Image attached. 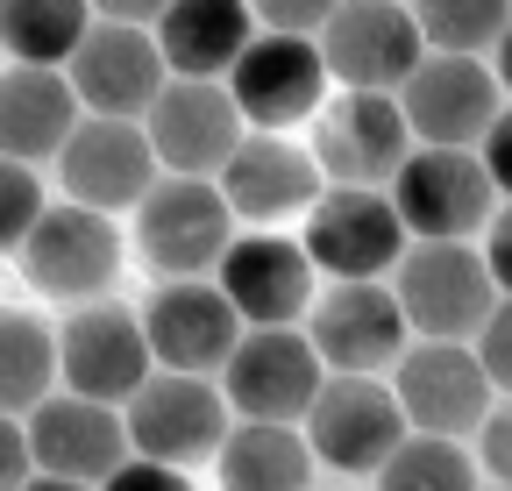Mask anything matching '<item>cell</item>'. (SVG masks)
<instances>
[{
	"instance_id": "1",
	"label": "cell",
	"mask_w": 512,
	"mask_h": 491,
	"mask_svg": "<svg viewBox=\"0 0 512 491\" xmlns=\"http://www.w3.org/2000/svg\"><path fill=\"white\" fill-rule=\"evenodd\" d=\"M392 299L420 342H477L498 314V285L477 242H413L392 271Z\"/></svg>"
},
{
	"instance_id": "2",
	"label": "cell",
	"mask_w": 512,
	"mask_h": 491,
	"mask_svg": "<svg viewBox=\"0 0 512 491\" xmlns=\"http://www.w3.org/2000/svg\"><path fill=\"white\" fill-rule=\"evenodd\" d=\"M136 242L164 285L214 278L221 257L235 250V214L214 178H157L150 200L136 207Z\"/></svg>"
},
{
	"instance_id": "3",
	"label": "cell",
	"mask_w": 512,
	"mask_h": 491,
	"mask_svg": "<svg viewBox=\"0 0 512 491\" xmlns=\"http://www.w3.org/2000/svg\"><path fill=\"white\" fill-rule=\"evenodd\" d=\"M299 242H306L313 271H328L335 285H384L406 264V250H413L392 193H356V186H328V193H320Z\"/></svg>"
},
{
	"instance_id": "4",
	"label": "cell",
	"mask_w": 512,
	"mask_h": 491,
	"mask_svg": "<svg viewBox=\"0 0 512 491\" xmlns=\"http://www.w3.org/2000/svg\"><path fill=\"white\" fill-rule=\"evenodd\" d=\"M57 378H64V392H79V399L128 406V399L157 378L143 314H128V306H114V299L72 306L64 328H57Z\"/></svg>"
},
{
	"instance_id": "5",
	"label": "cell",
	"mask_w": 512,
	"mask_h": 491,
	"mask_svg": "<svg viewBox=\"0 0 512 491\" xmlns=\"http://www.w3.org/2000/svg\"><path fill=\"white\" fill-rule=\"evenodd\" d=\"M121 420H128V449L143 463H171V470H192V463L221 456V442L235 435L228 392L214 378H178V371H157L121 406Z\"/></svg>"
},
{
	"instance_id": "6",
	"label": "cell",
	"mask_w": 512,
	"mask_h": 491,
	"mask_svg": "<svg viewBox=\"0 0 512 491\" xmlns=\"http://www.w3.org/2000/svg\"><path fill=\"white\" fill-rule=\"evenodd\" d=\"M413 129H406V107L392 93H342L320 107V129H313V164L328 186H356V193H392V178L413 157Z\"/></svg>"
},
{
	"instance_id": "7",
	"label": "cell",
	"mask_w": 512,
	"mask_h": 491,
	"mask_svg": "<svg viewBox=\"0 0 512 491\" xmlns=\"http://www.w3.org/2000/svg\"><path fill=\"white\" fill-rule=\"evenodd\" d=\"M320 385H328V363L313 356L306 328H249L221 371L228 413L264 420V427H306Z\"/></svg>"
},
{
	"instance_id": "8",
	"label": "cell",
	"mask_w": 512,
	"mask_h": 491,
	"mask_svg": "<svg viewBox=\"0 0 512 491\" xmlns=\"http://www.w3.org/2000/svg\"><path fill=\"white\" fill-rule=\"evenodd\" d=\"M299 435H306L313 463H328L342 477H377L399 456V442L413 435V427H406L399 392L384 378H328Z\"/></svg>"
},
{
	"instance_id": "9",
	"label": "cell",
	"mask_w": 512,
	"mask_h": 491,
	"mask_svg": "<svg viewBox=\"0 0 512 491\" xmlns=\"http://www.w3.org/2000/svg\"><path fill=\"white\" fill-rule=\"evenodd\" d=\"M64 79H72V93H79V107L93 121H143L164 100V86H171L164 50H157V29L114 22L100 8H93V29H86L79 57L64 65Z\"/></svg>"
},
{
	"instance_id": "10",
	"label": "cell",
	"mask_w": 512,
	"mask_h": 491,
	"mask_svg": "<svg viewBox=\"0 0 512 491\" xmlns=\"http://www.w3.org/2000/svg\"><path fill=\"white\" fill-rule=\"evenodd\" d=\"M392 392L413 435H441V442H477V427L498 406L470 342H413L392 371Z\"/></svg>"
},
{
	"instance_id": "11",
	"label": "cell",
	"mask_w": 512,
	"mask_h": 491,
	"mask_svg": "<svg viewBox=\"0 0 512 491\" xmlns=\"http://www.w3.org/2000/svg\"><path fill=\"white\" fill-rule=\"evenodd\" d=\"M392 207L413 242H470L498 214V186L477 150H413L392 178Z\"/></svg>"
},
{
	"instance_id": "12",
	"label": "cell",
	"mask_w": 512,
	"mask_h": 491,
	"mask_svg": "<svg viewBox=\"0 0 512 491\" xmlns=\"http://www.w3.org/2000/svg\"><path fill=\"white\" fill-rule=\"evenodd\" d=\"M420 22L413 8H384V0H356V8H335L328 29H320V65L328 79H342V93H406V79L420 72Z\"/></svg>"
},
{
	"instance_id": "13",
	"label": "cell",
	"mask_w": 512,
	"mask_h": 491,
	"mask_svg": "<svg viewBox=\"0 0 512 491\" xmlns=\"http://www.w3.org/2000/svg\"><path fill=\"white\" fill-rule=\"evenodd\" d=\"M164 178V164H157V150H150V136H143V121H79L72 129V143H64V157H57V186H64V200L72 207H93V214H136L143 200H150V186Z\"/></svg>"
},
{
	"instance_id": "14",
	"label": "cell",
	"mask_w": 512,
	"mask_h": 491,
	"mask_svg": "<svg viewBox=\"0 0 512 491\" xmlns=\"http://www.w3.org/2000/svg\"><path fill=\"white\" fill-rule=\"evenodd\" d=\"M306 342L328 378H384L406 356V314L392 285H328L306 314Z\"/></svg>"
},
{
	"instance_id": "15",
	"label": "cell",
	"mask_w": 512,
	"mask_h": 491,
	"mask_svg": "<svg viewBox=\"0 0 512 491\" xmlns=\"http://www.w3.org/2000/svg\"><path fill=\"white\" fill-rule=\"evenodd\" d=\"M143 136L164 164V178H221L228 157L242 150L249 121L235 107L228 86H207V79H171L164 100L143 114Z\"/></svg>"
},
{
	"instance_id": "16",
	"label": "cell",
	"mask_w": 512,
	"mask_h": 491,
	"mask_svg": "<svg viewBox=\"0 0 512 491\" xmlns=\"http://www.w3.org/2000/svg\"><path fill=\"white\" fill-rule=\"evenodd\" d=\"M399 107H406V129L420 150H477L498 129L505 93L484 57H420Z\"/></svg>"
},
{
	"instance_id": "17",
	"label": "cell",
	"mask_w": 512,
	"mask_h": 491,
	"mask_svg": "<svg viewBox=\"0 0 512 491\" xmlns=\"http://www.w3.org/2000/svg\"><path fill=\"white\" fill-rule=\"evenodd\" d=\"M143 335H150V356L157 371H178V378H221L235 342L249 335L242 314L228 306V292L214 278H185V285H157L150 306H143Z\"/></svg>"
},
{
	"instance_id": "18",
	"label": "cell",
	"mask_w": 512,
	"mask_h": 491,
	"mask_svg": "<svg viewBox=\"0 0 512 491\" xmlns=\"http://www.w3.org/2000/svg\"><path fill=\"white\" fill-rule=\"evenodd\" d=\"M114 271H121V228L93 207H72V200H57L36 221V235L22 242V278L50 299L93 306V299H107Z\"/></svg>"
},
{
	"instance_id": "19",
	"label": "cell",
	"mask_w": 512,
	"mask_h": 491,
	"mask_svg": "<svg viewBox=\"0 0 512 491\" xmlns=\"http://www.w3.org/2000/svg\"><path fill=\"white\" fill-rule=\"evenodd\" d=\"M214 285L228 292V306L242 314V328H299L313 314V257H306V242L292 235H271V228H256V235H235V250L221 257Z\"/></svg>"
},
{
	"instance_id": "20",
	"label": "cell",
	"mask_w": 512,
	"mask_h": 491,
	"mask_svg": "<svg viewBox=\"0 0 512 491\" xmlns=\"http://www.w3.org/2000/svg\"><path fill=\"white\" fill-rule=\"evenodd\" d=\"M228 93H235L242 121H249V129H264V136L320 114V107H328V65H320V43L256 29V43L242 50V65L228 72Z\"/></svg>"
},
{
	"instance_id": "21",
	"label": "cell",
	"mask_w": 512,
	"mask_h": 491,
	"mask_svg": "<svg viewBox=\"0 0 512 491\" xmlns=\"http://www.w3.org/2000/svg\"><path fill=\"white\" fill-rule=\"evenodd\" d=\"M29 456H36V477H64V484H107L128 456V420L121 406H100V399H79V392H57L43 399L29 420Z\"/></svg>"
},
{
	"instance_id": "22",
	"label": "cell",
	"mask_w": 512,
	"mask_h": 491,
	"mask_svg": "<svg viewBox=\"0 0 512 491\" xmlns=\"http://www.w3.org/2000/svg\"><path fill=\"white\" fill-rule=\"evenodd\" d=\"M214 186H221L235 221H285V214H313V200L328 193V178H320L313 150H299L292 136L249 129Z\"/></svg>"
},
{
	"instance_id": "23",
	"label": "cell",
	"mask_w": 512,
	"mask_h": 491,
	"mask_svg": "<svg viewBox=\"0 0 512 491\" xmlns=\"http://www.w3.org/2000/svg\"><path fill=\"white\" fill-rule=\"evenodd\" d=\"M249 43H256V8H242V0H171L157 15V50L171 79L228 86Z\"/></svg>"
},
{
	"instance_id": "24",
	"label": "cell",
	"mask_w": 512,
	"mask_h": 491,
	"mask_svg": "<svg viewBox=\"0 0 512 491\" xmlns=\"http://www.w3.org/2000/svg\"><path fill=\"white\" fill-rule=\"evenodd\" d=\"M86 121L79 93L64 72H0V157L8 164H43V157H64V143H72V129Z\"/></svg>"
},
{
	"instance_id": "25",
	"label": "cell",
	"mask_w": 512,
	"mask_h": 491,
	"mask_svg": "<svg viewBox=\"0 0 512 491\" xmlns=\"http://www.w3.org/2000/svg\"><path fill=\"white\" fill-rule=\"evenodd\" d=\"M214 463H221V491H313L320 470L299 427H264V420H235Z\"/></svg>"
},
{
	"instance_id": "26",
	"label": "cell",
	"mask_w": 512,
	"mask_h": 491,
	"mask_svg": "<svg viewBox=\"0 0 512 491\" xmlns=\"http://www.w3.org/2000/svg\"><path fill=\"white\" fill-rule=\"evenodd\" d=\"M57 399V328L29 306H0V413L22 420Z\"/></svg>"
},
{
	"instance_id": "27",
	"label": "cell",
	"mask_w": 512,
	"mask_h": 491,
	"mask_svg": "<svg viewBox=\"0 0 512 491\" xmlns=\"http://www.w3.org/2000/svg\"><path fill=\"white\" fill-rule=\"evenodd\" d=\"M86 29H93V8H79V0H8L0 8V50L29 72H64Z\"/></svg>"
},
{
	"instance_id": "28",
	"label": "cell",
	"mask_w": 512,
	"mask_h": 491,
	"mask_svg": "<svg viewBox=\"0 0 512 491\" xmlns=\"http://www.w3.org/2000/svg\"><path fill=\"white\" fill-rule=\"evenodd\" d=\"M413 22L427 57H484L491 65V50L512 29V8L505 0H427V8H413Z\"/></svg>"
},
{
	"instance_id": "29",
	"label": "cell",
	"mask_w": 512,
	"mask_h": 491,
	"mask_svg": "<svg viewBox=\"0 0 512 491\" xmlns=\"http://www.w3.org/2000/svg\"><path fill=\"white\" fill-rule=\"evenodd\" d=\"M377 491H484L477 449L441 442V435H406L399 456L377 470Z\"/></svg>"
},
{
	"instance_id": "30",
	"label": "cell",
	"mask_w": 512,
	"mask_h": 491,
	"mask_svg": "<svg viewBox=\"0 0 512 491\" xmlns=\"http://www.w3.org/2000/svg\"><path fill=\"white\" fill-rule=\"evenodd\" d=\"M43 214H50L43 178H36L29 164H8V157H0V250H15V257H22V242L36 235Z\"/></svg>"
},
{
	"instance_id": "31",
	"label": "cell",
	"mask_w": 512,
	"mask_h": 491,
	"mask_svg": "<svg viewBox=\"0 0 512 491\" xmlns=\"http://www.w3.org/2000/svg\"><path fill=\"white\" fill-rule=\"evenodd\" d=\"M470 349H477V363H484L491 392H498V399H512V299H498V314L484 321V335H477Z\"/></svg>"
},
{
	"instance_id": "32",
	"label": "cell",
	"mask_w": 512,
	"mask_h": 491,
	"mask_svg": "<svg viewBox=\"0 0 512 491\" xmlns=\"http://www.w3.org/2000/svg\"><path fill=\"white\" fill-rule=\"evenodd\" d=\"M328 0H264L256 8V29H271V36H306V43H320V29H328Z\"/></svg>"
},
{
	"instance_id": "33",
	"label": "cell",
	"mask_w": 512,
	"mask_h": 491,
	"mask_svg": "<svg viewBox=\"0 0 512 491\" xmlns=\"http://www.w3.org/2000/svg\"><path fill=\"white\" fill-rule=\"evenodd\" d=\"M477 470L484 484H512V399H498L491 420L477 427Z\"/></svg>"
},
{
	"instance_id": "34",
	"label": "cell",
	"mask_w": 512,
	"mask_h": 491,
	"mask_svg": "<svg viewBox=\"0 0 512 491\" xmlns=\"http://www.w3.org/2000/svg\"><path fill=\"white\" fill-rule=\"evenodd\" d=\"M100 491H192V477H185V470H171V463H143V456H128Z\"/></svg>"
},
{
	"instance_id": "35",
	"label": "cell",
	"mask_w": 512,
	"mask_h": 491,
	"mask_svg": "<svg viewBox=\"0 0 512 491\" xmlns=\"http://www.w3.org/2000/svg\"><path fill=\"white\" fill-rule=\"evenodd\" d=\"M36 477V456H29V427L0 413V491H22Z\"/></svg>"
},
{
	"instance_id": "36",
	"label": "cell",
	"mask_w": 512,
	"mask_h": 491,
	"mask_svg": "<svg viewBox=\"0 0 512 491\" xmlns=\"http://www.w3.org/2000/svg\"><path fill=\"white\" fill-rule=\"evenodd\" d=\"M484 264H491L498 299H512V207H498L491 228H484Z\"/></svg>"
},
{
	"instance_id": "37",
	"label": "cell",
	"mask_w": 512,
	"mask_h": 491,
	"mask_svg": "<svg viewBox=\"0 0 512 491\" xmlns=\"http://www.w3.org/2000/svg\"><path fill=\"white\" fill-rule=\"evenodd\" d=\"M477 157H484V171H491V186L505 193V207H512V107L498 114V129L477 143Z\"/></svg>"
},
{
	"instance_id": "38",
	"label": "cell",
	"mask_w": 512,
	"mask_h": 491,
	"mask_svg": "<svg viewBox=\"0 0 512 491\" xmlns=\"http://www.w3.org/2000/svg\"><path fill=\"white\" fill-rule=\"evenodd\" d=\"M491 79H498V93H505V107H512V29H505V43L491 50Z\"/></svg>"
},
{
	"instance_id": "39",
	"label": "cell",
	"mask_w": 512,
	"mask_h": 491,
	"mask_svg": "<svg viewBox=\"0 0 512 491\" xmlns=\"http://www.w3.org/2000/svg\"><path fill=\"white\" fill-rule=\"evenodd\" d=\"M22 491H93V484H64V477H29Z\"/></svg>"
},
{
	"instance_id": "40",
	"label": "cell",
	"mask_w": 512,
	"mask_h": 491,
	"mask_svg": "<svg viewBox=\"0 0 512 491\" xmlns=\"http://www.w3.org/2000/svg\"><path fill=\"white\" fill-rule=\"evenodd\" d=\"M484 491H512V484H484Z\"/></svg>"
},
{
	"instance_id": "41",
	"label": "cell",
	"mask_w": 512,
	"mask_h": 491,
	"mask_svg": "<svg viewBox=\"0 0 512 491\" xmlns=\"http://www.w3.org/2000/svg\"><path fill=\"white\" fill-rule=\"evenodd\" d=\"M313 491H320V484H313Z\"/></svg>"
}]
</instances>
